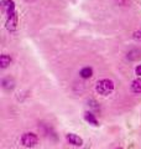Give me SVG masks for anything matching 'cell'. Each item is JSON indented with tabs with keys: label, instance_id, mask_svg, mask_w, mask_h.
<instances>
[{
	"label": "cell",
	"instance_id": "obj_1",
	"mask_svg": "<svg viewBox=\"0 0 141 149\" xmlns=\"http://www.w3.org/2000/svg\"><path fill=\"white\" fill-rule=\"evenodd\" d=\"M114 81L110 80V78H103V80L97 82L95 86V91L102 96H108L114 91Z\"/></svg>",
	"mask_w": 141,
	"mask_h": 149
},
{
	"label": "cell",
	"instance_id": "obj_2",
	"mask_svg": "<svg viewBox=\"0 0 141 149\" xmlns=\"http://www.w3.org/2000/svg\"><path fill=\"white\" fill-rule=\"evenodd\" d=\"M21 144L24 147L26 148H34L37 146V143H39V137L36 136L35 133H24L21 136Z\"/></svg>",
	"mask_w": 141,
	"mask_h": 149
},
{
	"label": "cell",
	"instance_id": "obj_3",
	"mask_svg": "<svg viewBox=\"0 0 141 149\" xmlns=\"http://www.w3.org/2000/svg\"><path fill=\"white\" fill-rule=\"evenodd\" d=\"M17 26V15L16 11L11 14H6V29L9 31H15Z\"/></svg>",
	"mask_w": 141,
	"mask_h": 149
},
{
	"label": "cell",
	"instance_id": "obj_4",
	"mask_svg": "<svg viewBox=\"0 0 141 149\" xmlns=\"http://www.w3.org/2000/svg\"><path fill=\"white\" fill-rule=\"evenodd\" d=\"M66 139H67V142L69 144H72V146H74V147H82L83 146V139L79 136H77V134H74V133L66 134Z\"/></svg>",
	"mask_w": 141,
	"mask_h": 149
},
{
	"label": "cell",
	"instance_id": "obj_5",
	"mask_svg": "<svg viewBox=\"0 0 141 149\" xmlns=\"http://www.w3.org/2000/svg\"><path fill=\"white\" fill-rule=\"evenodd\" d=\"M1 86L5 91H12L15 88V80L11 76H6L1 80Z\"/></svg>",
	"mask_w": 141,
	"mask_h": 149
},
{
	"label": "cell",
	"instance_id": "obj_6",
	"mask_svg": "<svg viewBox=\"0 0 141 149\" xmlns=\"http://www.w3.org/2000/svg\"><path fill=\"white\" fill-rule=\"evenodd\" d=\"M79 76H81L82 78H84V80H87V78H91L93 76V68L92 67H83L81 71H79Z\"/></svg>",
	"mask_w": 141,
	"mask_h": 149
},
{
	"label": "cell",
	"instance_id": "obj_7",
	"mask_svg": "<svg viewBox=\"0 0 141 149\" xmlns=\"http://www.w3.org/2000/svg\"><path fill=\"white\" fill-rule=\"evenodd\" d=\"M10 63H11V57L9 55L4 54V55L0 56V67L1 68H6Z\"/></svg>",
	"mask_w": 141,
	"mask_h": 149
},
{
	"label": "cell",
	"instance_id": "obj_8",
	"mask_svg": "<svg viewBox=\"0 0 141 149\" xmlns=\"http://www.w3.org/2000/svg\"><path fill=\"white\" fill-rule=\"evenodd\" d=\"M84 119H86L89 124L98 125V119L95 118V116H94L92 112H86V113H84Z\"/></svg>",
	"mask_w": 141,
	"mask_h": 149
},
{
	"label": "cell",
	"instance_id": "obj_9",
	"mask_svg": "<svg viewBox=\"0 0 141 149\" xmlns=\"http://www.w3.org/2000/svg\"><path fill=\"white\" fill-rule=\"evenodd\" d=\"M131 90L134 93H141V78H136L131 82Z\"/></svg>",
	"mask_w": 141,
	"mask_h": 149
},
{
	"label": "cell",
	"instance_id": "obj_10",
	"mask_svg": "<svg viewBox=\"0 0 141 149\" xmlns=\"http://www.w3.org/2000/svg\"><path fill=\"white\" fill-rule=\"evenodd\" d=\"M140 57H141V55H140L139 50H131L128 52V58H130V60H138Z\"/></svg>",
	"mask_w": 141,
	"mask_h": 149
},
{
	"label": "cell",
	"instance_id": "obj_11",
	"mask_svg": "<svg viewBox=\"0 0 141 149\" xmlns=\"http://www.w3.org/2000/svg\"><path fill=\"white\" fill-rule=\"evenodd\" d=\"M133 37H134L136 41H141V30L135 31V32H134V35H133Z\"/></svg>",
	"mask_w": 141,
	"mask_h": 149
},
{
	"label": "cell",
	"instance_id": "obj_12",
	"mask_svg": "<svg viewBox=\"0 0 141 149\" xmlns=\"http://www.w3.org/2000/svg\"><path fill=\"white\" fill-rule=\"evenodd\" d=\"M135 73L138 74V76H141V65L136 66V68H135Z\"/></svg>",
	"mask_w": 141,
	"mask_h": 149
},
{
	"label": "cell",
	"instance_id": "obj_13",
	"mask_svg": "<svg viewBox=\"0 0 141 149\" xmlns=\"http://www.w3.org/2000/svg\"><path fill=\"white\" fill-rule=\"evenodd\" d=\"M116 149H121V148H116Z\"/></svg>",
	"mask_w": 141,
	"mask_h": 149
}]
</instances>
